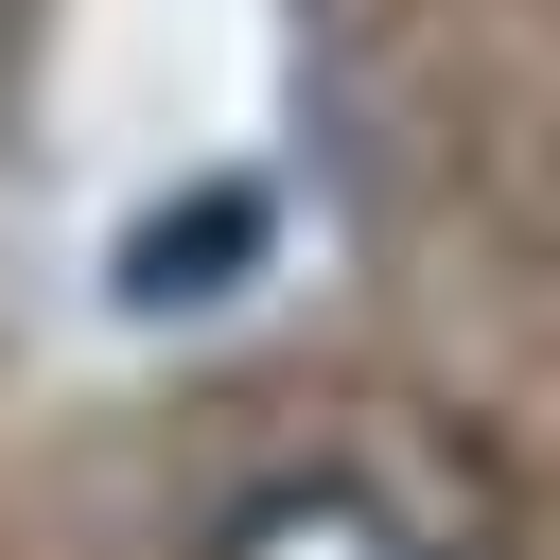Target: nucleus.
Listing matches in <instances>:
<instances>
[{
  "label": "nucleus",
  "mask_w": 560,
  "mask_h": 560,
  "mask_svg": "<svg viewBox=\"0 0 560 560\" xmlns=\"http://www.w3.org/2000/svg\"><path fill=\"white\" fill-rule=\"evenodd\" d=\"M192 560H438V542H420V508H402L385 472H350V455H280V472H245V490L210 508Z\"/></svg>",
  "instance_id": "f257e3e1"
},
{
  "label": "nucleus",
  "mask_w": 560,
  "mask_h": 560,
  "mask_svg": "<svg viewBox=\"0 0 560 560\" xmlns=\"http://www.w3.org/2000/svg\"><path fill=\"white\" fill-rule=\"evenodd\" d=\"M192 262H228V280L262 262V175H192V210H175L158 245H122V280H140V298H175Z\"/></svg>",
  "instance_id": "f03ea898"
}]
</instances>
